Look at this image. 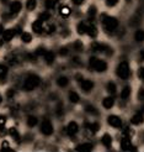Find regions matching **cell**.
<instances>
[{
    "mask_svg": "<svg viewBox=\"0 0 144 152\" xmlns=\"http://www.w3.org/2000/svg\"><path fill=\"white\" fill-rule=\"evenodd\" d=\"M77 28H78V34L85 35L86 31H88V24H86V22H84V21H81V22H79V25H78Z\"/></svg>",
    "mask_w": 144,
    "mask_h": 152,
    "instance_id": "cell-28",
    "label": "cell"
},
{
    "mask_svg": "<svg viewBox=\"0 0 144 152\" xmlns=\"http://www.w3.org/2000/svg\"><path fill=\"white\" fill-rule=\"evenodd\" d=\"M68 99H69V102L72 104H78L80 102V95L74 92V90H72V92H69V95H68Z\"/></svg>",
    "mask_w": 144,
    "mask_h": 152,
    "instance_id": "cell-22",
    "label": "cell"
},
{
    "mask_svg": "<svg viewBox=\"0 0 144 152\" xmlns=\"http://www.w3.org/2000/svg\"><path fill=\"white\" fill-rule=\"evenodd\" d=\"M40 131L44 136H51L54 132V126H53L52 121L49 119H43L40 125Z\"/></svg>",
    "mask_w": 144,
    "mask_h": 152,
    "instance_id": "cell-5",
    "label": "cell"
},
{
    "mask_svg": "<svg viewBox=\"0 0 144 152\" xmlns=\"http://www.w3.org/2000/svg\"><path fill=\"white\" fill-rule=\"evenodd\" d=\"M68 84H69V79L65 75H62V77H59L57 79V86L60 87V88H65Z\"/></svg>",
    "mask_w": 144,
    "mask_h": 152,
    "instance_id": "cell-25",
    "label": "cell"
},
{
    "mask_svg": "<svg viewBox=\"0 0 144 152\" xmlns=\"http://www.w3.org/2000/svg\"><path fill=\"white\" fill-rule=\"evenodd\" d=\"M21 41L24 42V43H30V42L32 41L31 34H28V32H22V34H21Z\"/></svg>",
    "mask_w": 144,
    "mask_h": 152,
    "instance_id": "cell-31",
    "label": "cell"
},
{
    "mask_svg": "<svg viewBox=\"0 0 144 152\" xmlns=\"http://www.w3.org/2000/svg\"><path fill=\"white\" fill-rule=\"evenodd\" d=\"M138 75H139V78L142 80H144V67H140L138 69Z\"/></svg>",
    "mask_w": 144,
    "mask_h": 152,
    "instance_id": "cell-45",
    "label": "cell"
},
{
    "mask_svg": "<svg viewBox=\"0 0 144 152\" xmlns=\"http://www.w3.org/2000/svg\"><path fill=\"white\" fill-rule=\"evenodd\" d=\"M9 74V68L6 64H0V80H5Z\"/></svg>",
    "mask_w": 144,
    "mask_h": 152,
    "instance_id": "cell-24",
    "label": "cell"
},
{
    "mask_svg": "<svg viewBox=\"0 0 144 152\" xmlns=\"http://www.w3.org/2000/svg\"><path fill=\"white\" fill-rule=\"evenodd\" d=\"M101 18H102V26L105 31L109 34L115 32L118 27V20L116 18L109 16V15H102Z\"/></svg>",
    "mask_w": 144,
    "mask_h": 152,
    "instance_id": "cell-2",
    "label": "cell"
},
{
    "mask_svg": "<svg viewBox=\"0 0 144 152\" xmlns=\"http://www.w3.org/2000/svg\"><path fill=\"white\" fill-rule=\"evenodd\" d=\"M119 147L122 151H131L133 150V145H132V141L131 137H127V136H123L119 141Z\"/></svg>",
    "mask_w": 144,
    "mask_h": 152,
    "instance_id": "cell-9",
    "label": "cell"
},
{
    "mask_svg": "<svg viewBox=\"0 0 144 152\" xmlns=\"http://www.w3.org/2000/svg\"><path fill=\"white\" fill-rule=\"evenodd\" d=\"M117 1L118 0H106V3H107L109 6H115L117 4Z\"/></svg>",
    "mask_w": 144,
    "mask_h": 152,
    "instance_id": "cell-47",
    "label": "cell"
},
{
    "mask_svg": "<svg viewBox=\"0 0 144 152\" xmlns=\"http://www.w3.org/2000/svg\"><path fill=\"white\" fill-rule=\"evenodd\" d=\"M36 6H37V0H27L26 7H27V10H28V11L35 10V9H36Z\"/></svg>",
    "mask_w": 144,
    "mask_h": 152,
    "instance_id": "cell-32",
    "label": "cell"
},
{
    "mask_svg": "<svg viewBox=\"0 0 144 152\" xmlns=\"http://www.w3.org/2000/svg\"><path fill=\"white\" fill-rule=\"evenodd\" d=\"M15 95V90L14 89H7V92H6V96L9 98V99H11V98Z\"/></svg>",
    "mask_w": 144,
    "mask_h": 152,
    "instance_id": "cell-43",
    "label": "cell"
},
{
    "mask_svg": "<svg viewBox=\"0 0 144 152\" xmlns=\"http://www.w3.org/2000/svg\"><path fill=\"white\" fill-rule=\"evenodd\" d=\"M9 135H10V137L15 141V142H20V140H21V135H20V132H19V130L16 127H11V129H9Z\"/></svg>",
    "mask_w": 144,
    "mask_h": 152,
    "instance_id": "cell-19",
    "label": "cell"
},
{
    "mask_svg": "<svg viewBox=\"0 0 144 152\" xmlns=\"http://www.w3.org/2000/svg\"><path fill=\"white\" fill-rule=\"evenodd\" d=\"M43 58L47 64H52L56 59V55H54V52H52V51H46V53L43 55Z\"/></svg>",
    "mask_w": 144,
    "mask_h": 152,
    "instance_id": "cell-20",
    "label": "cell"
},
{
    "mask_svg": "<svg viewBox=\"0 0 144 152\" xmlns=\"http://www.w3.org/2000/svg\"><path fill=\"white\" fill-rule=\"evenodd\" d=\"M21 9H22V5H21L20 1H12V3L10 4V14H11V15L19 14V12L21 11Z\"/></svg>",
    "mask_w": 144,
    "mask_h": 152,
    "instance_id": "cell-17",
    "label": "cell"
},
{
    "mask_svg": "<svg viewBox=\"0 0 144 152\" xmlns=\"http://www.w3.org/2000/svg\"><path fill=\"white\" fill-rule=\"evenodd\" d=\"M6 123H7L6 116H5V115H0V130H3V129H5Z\"/></svg>",
    "mask_w": 144,
    "mask_h": 152,
    "instance_id": "cell-36",
    "label": "cell"
},
{
    "mask_svg": "<svg viewBox=\"0 0 144 152\" xmlns=\"http://www.w3.org/2000/svg\"><path fill=\"white\" fill-rule=\"evenodd\" d=\"M131 93H132V88L130 86H126L122 88V90H121V99L123 100H127L128 98L131 96Z\"/></svg>",
    "mask_w": 144,
    "mask_h": 152,
    "instance_id": "cell-21",
    "label": "cell"
},
{
    "mask_svg": "<svg viewBox=\"0 0 144 152\" xmlns=\"http://www.w3.org/2000/svg\"><path fill=\"white\" fill-rule=\"evenodd\" d=\"M100 124L97 123V121H94V123H89V124H86V129L90 131V132H94V134H96L98 130H100Z\"/></svg>",
    "mask_w": 144,
    "mask_h": 152,
    "instance_id": "cell-23",
    "label": "cell"
},
{
    "mask_svg": "<svg viewBox=\"0 0 144 152\" xmlns=\"http://www.w3.org/2000/svg\"><path fill=\"white\" fill-rule=\"evenodd\" d=\"M75 150L79 151V152H90V151L94 150V145L91 142H82L79 146H77Z\"/></svg>",
    "mask_w": 144,
    "mask_h": 152,
    "instance_id": "cell-14",
    "label": "cell"
},
{
    "mask_svg": "<svg viewBox=\"0 0 144 152\" xmlns=\"http://www.w3.org/2000/svg\"><path fill=\"white\" fill-rule=\"evenodd\" d=\"M74 48H75V51H81V50H82V43H81V41H75V42H74Z\"/></svg>",
    "mask_w": 144,
    "mask_h": 152,
    "instance_id": "cell-40",
    "label": "cell"
},
{
    "mask_svg": "<svg viewBox=\"0 0 144 152\" xmlns=\"http://www.w3.org/2000/svg\"><path fill=\"white\" fill-rule=\"evenodd\" d=\"M143 123H144V114L143 113L138 111V113H135V114H133V115H132V118H131V124L132 125L139 126Z\"/></svg>",
    "mask_w": 144,
    "mask_h": 152,
    "instance_id": "cell-11",
    "label": "cell"
},
{
    "mask_svg": "<svg viewBox=\"0 0 144 152\" xmlns=\"http://www.w3.org/2000/svg\"><path fill=\"white\" fill-rule=\"evenodd\" d=\"M68 52H69V51H68L67 47H62V48L59 50V55H60V56H67Z\"/></svg>",
    "mask_w": 144,
    "mask_h": 152,
    "instance_id": "cell-44",
    "label": "cell"
},
{
    "mask_svg": "<svg viewBox=\"0 0 144 152\" xmlns=\"http://www.w3.org/2000/svg\"><path fill=\"white\" fill-rule=\"evenodd\" d=\"M128 1H130V0H128Z\"/></svg>",
    "mask_w": 144,
    "mask_h": 152,
    "instance_id": "cell-54",
    "label": "cell"
},
{
    "mask_svg": "<svg viewBox=\"0 0 144 152\" xmlns=\"http://www.w3.org/2000/svg\"><path fill=\"white\" fill-rule=\"evenodd\" d=\"M41 84V78L40 75H37L35 73H30L24 80V84H22V89L26 90V92H32L37 87Z\"/></svg>",
    "mask_w": 144,
    "mask_h": 152,
    "instance_id": "cell-1",
    "label": "cell"
},
{
    "mask_svg": "<svg viewBox=\"0 0 144 152\" xmlns=\"http://www.w3.org/2000/svg\"><path fill=\"white\" fill-rule=\"evenodd\" d=\"M1 3H3V4H6V3H7V0H1Z\"/></svg>",
    "mask_w": 144,
    "mask_h": 152,
    "instance_id": "cell-52",
    "label": "cell"
},
{
    "mask_svg": "<svg viewBox=\"0 0 144 152\" xmlns=\"http://www.w3.org/2000/svg\"><path fill=\"white\" fill-rule=\"evenodd\" d=\"M139 57H140L142 61H144V48L140 50V52H139Z\"/></svg>",
    "mask_w": 144,
    "mask_h": 152,
    "instance_id": "cell-49",
    "label": "cell"
},
{
    "mask_svg": "<svg viewBox=\"0 0 144 152\" xmlns=\"http://www.w3.org/2000/svg\"><path fill=\"white\" fill-rule=\"evenodd\" d=\"M5 31V30H4V26L1 25V24H0V35H3V32Z\"/></svg>",
    "mask_w": 144,
    "mask_h": 152,
    "instance_id": "cell-50",
    "label": "cell"
},
{
    "mask_svg": "<svg viewBox=\"0 0 144 152\" xmlns=\"http://www.w3.org/2000/svg\"><path fill=\"white\" fill-rule=\"evenodd\" d=\"M1 148H10V143H9V141L7 140H4L3 141V143H1Z\"/></svg>",
    "mask_w": 144,
    "mask_h": 152,
    "instance_id": "cell-46",
    "label": "cell"
},
{
    "mask_svg": "<svg viewBox=\"0 0 144 152\" xmlns=\"http://www.w3.org/2000/svg\"><path fill=\"white\" fill-rule=\"evenodd\" d=\"M79 132V125L77 121H69L67 125V134L68 136H70V137H73V136H75Z\"/></svg>",
    "mask_w": 144,
    "mask_h": 152,
    "instance_id": "cell-8",
    "label": "cell"
},
{
    "mask_svg": "<svg viewBox=\"0 0 144 152\" xmlns=\"http://www.w3.org/2000/svg\"><path fill=\"white\" fill-rule=\"evenodd\" d=\"M86 34L90 36V37H93V39H95V37L97 36V28L95 27V25H88V31Z\"/></svg>",
    "mask_w": 144,
    "mask_h": 152,
    "instance_id": "cell-27",
    "label": "cell"
},
{
    "mask_svg": "<svg viewBox=\"0 0 144 152\" xmlns=\"http://www.w3.org/2000/svg\"><path fill=\"white\" fill-rule=\"evenodd\" d=\"M49 18H51V15L48 12H41L40 16H38V19L41 21H47V20H49Z\"/></svg>",
    "mask_w": 144,
    "mask_h": 152,
    "instance_id": "cell-38",
    "label": "cell"
},
{
    "mask_svg": "<svg viewBox=\"0 0 144 152\" xmlns=\"http://www.w3.org/2000/svg\"><path fill=\"white\" fill-rule=\"evenodd\" d=\"M102 106L105 109H112L113 106H115V99H113V96L110 95V96H105L102 102H101Z\"/></svg>",
    "mask_w": 144,
    "mask_h": 152,
    "instance_id": "cell-13",
    "label": "cell"
},
{
    "mask_svg": "<svg viewBox=\"0 0 144 152\" xmlns=\"http://www.w3.org/2000/svg\"><path fill=\"white\" fill-rule=\"evenodd\" d=\"M73 3L75 5H81L82 3H84V0H73Z\"/></svg>",
    "mask_w": 144,
    "mask_h": 152,
    "instance_id": "cell-48",
    "label": "cell"
},
{
    "mask_svg": "<svg viewBox=\"0 0 144 152\" xmlns=\"http://www.w3.org/2000/svg\"><path fill=\"white\" fill-rule=\"evenodd\" d=\"M56 113L58 116H62V114L64 113V109H63V104L62 103H58L57 106H56Z\"/></svg>",
    "mask_w": 144,
    "mask_h": 152,
    "instance_id": "cell-35",
    "label": "cell"
},
{
    "mask_svg": "<svg viewBox=\"0 0 144 152\" xmlns=\"http://www.w3.org/2000/svg\"><path fill=\"white\" fill-rule=\"evenodd\" d=\"M107 123L113 129H119V127H122V125H123L122 119H121L119 116H117V115H115V114H112V115H110L107 118Z\"/></svg>",
    "mask_w": 144,
    "mask_h": 152,
    "instance_id": "cell-7",
    "label": "cell"
},
{
    "mask_svg": "<svg viewBox=\"0 0 144 152\" xmlns=\"http://www.w3.org/2000/svg\"><path fill=\"white\" fill-rule=\"evenodd\" d=\"M89 66H90V68L91 69H94V71H96V72H98V73H102V72H105V71H107V63L105 62V61H102V59H98V58H96V57H90V59H89Z\"/></svg>",
    "mask_w": 144,
    "mask_h": 152,
    "instance_id": "cell-3",
    "label": "cell"
},
{
    "mask_svg": "<svg viewBox=\"0 0 144 152\" xmlns=\"http://www.w3.org/2000/svg\"><path fill=\"white\" fill-rule=\"evenodd\" d=\"M116 74L117 77L121 78V79H128L131 75V68H130V64H128L127 62H121L118 66H117V69H116Z\"/></svg>",
    "mask_w": 144,
    "mask_h": 152,
    "instance_id": "cell-4",
    "label": "cell"
},
{
    "mask_svg": "<svg viewBox=\"0 0 144 152\" xmlns=\"http://www.w3.org/2000/svg\"><path fill=\"white\" fill-rule=\"evenodd\" d=\"M1 103H3V95L0 94V104H1Z\"/></svg>",
    "mask_w": 144,
    "mask_h": 152,
    "instance_id": "cell-51",
    "label": "cell"
},
{
    "mask_svg": "<svg viewBox=\"0 0 144 152\" xmlns=\"http://www.w3.org/2000/svg\"><path fill=\"white\" fill-rule=\"evenodd\" d=\"M91 50L94 52H102V53H107V55H111L112 53V50H111L110 46L100 43V42H93L91 43Z\"/></svg>",
    "mask_w": 144,
    "mask_h": 152,
    "instance_id": "cell-6",
    "label": "cell"
},
{
    "mask_svg": "<svg viewBox=\"0 0 144 152\" xmlns=\"http://www.w3.org/2000/svg\"><path fill=\"white\" fill-rule=\"evenodd\" d=\"M138 99L140 100V102H144V88H140L139 90H138Z\"/></svg>",
    "mask_w": 144,
    "mask_h": 152,
    "instance_id": "cell-41",
    "label": "cell"
},
{
    "mask_svg": "<svg viewBox=\"0 0 144 152\" xmlns=\"http://www.w3.org/2000/svg\"><path fill=\"white\" fill-rule=\"evenodd\" d=\"M88 15H89V18H90V20H94V18H95V15H96V7L95 6H90L89 7V11H88Z\"/></svg>",
    "mask_w": 144,
    "mask_h": 152,
    "instance_id": "cell-34",
    "label": "cell"
},
{
    "mask_svg": "<svg viewBox=\"0 0 144 152\" xmlns=\"http://www.w3.org/2000/svg\"><path fill=\"white\" fill-rule=\"evenodd\" d=\"M134 40L137 42H144V30H137V31H135Z\"/></svg>",
    "mask_w": 144,
    "mask_h": 152,
    "instance_id": "cell-30",
    "label": "cell"
},
{
    "mask_svg": "<svg viewBox=\"0 0 144 152\" xmlns=\"http://www.w3.org/2000/svg\"><path fill=\"white\" fill-rule=\"evenodd\" d=\"M32 30H33V32H36V34H42V32L44 31L43 21H41L40 19H38V20H36L33 24H32Z\"/></svg>",
    "mask_w": 144,
    "mask_h": 152,
    "instance_id": "cell-16",
    "label": "cell"
},
{
    "mask_svg": "<svg viewBox=\"0 0 144 152\" xmlns=\"http://www.w3.org/2000/svg\"><path fill=\"white\" fill-rule=\"evenodd\" d=\"M106 89H107V93L110 95H115L116 92H117V86L113 82H109L107 86H106Z\"/></svg>",
    "mask_w": 144,
    "mask_h": 152,
    "instance_id": "cell-26",
    "label": "cell"
},
{
    "mask_svg": "<svg viewBox=\"0 0 144 152\" xmlns=\"http://www.w3.org/2000/svg\"><path fill=\"white\" fill-rule=\"evenodd\" d=\"M80 86H81L82 92H85V93H90V92H91V90L94 89L95 83H94L91 79H82V80L80 82Z\"/></svg>",
    "mask_w": 144,
    "mask_h": 152,
    "instance_id": "cell-10",
    "label": "cell"
},
{
    "mask_svg": "<svg viewBox=\"0 0 144 152\" xmlns=\"http://www.w3.org/2000/svg\"><path fill=\"white\" fill-rule=\"evenodd\" d=\"M60 14H62L63 15V16H68V15H69L70 14V9H69V7H68V6H62V7H60Z\"/></svg>",
    "mask_w": 144,
    "mask_h": 152,
    "instance_id": "cell-37",
    "label": "cell"
},
{
    "mask_svg": "<svg viewBox=\"0 0 144 152\" xmlns=\"http://www.w3.org/2000/svg\"><path fill=\"white\" fill-rule=\"evenodd\" d=\"M44 53H46V50H44L43 47H38V48H37V51H36V55L37 56H43Z\"/></svg>",
    "mask_w": 144,
    "mask_h": 152,
    "instance_id": "cell-42",
    "label": "cell"
},
{
    "mask_svg": "<svg viewBox=\"0 0 144 152\" xmlns=\"http://www.w3.org/2000/svg\"><path fill=\"white\" fill-rule=\"evenodd\" d=\"M112 142H113V140H112V136H111L110 134L105 132V134L101 136V145H102L103 147L110 148V147L112 146Z\"/></svg>",
    "mask_w": 144,
    "mask_h": 152,
    "instance_id": "cell-12",
    "label": "cell"
},
{
    "mask_svg": "<svg viewBox=\"0 0 144 152\" xmlns=\"http://www.w3.org/2000/svg\"><path fill=\"white\" fill-rule=\"evenodd\" d=\"M85 111H86L88 114H90V115H98L97 108H95V106L91 105V104H88V105L85 106Z\"/></svg>",
    "mask_w": 144,
    "mask_h": 152,
    "instance_id": "cell-29",
    "label": "cell"
},
{
    "mask_svg": "<svg viewBox=\"0 0 144 152\" xmlns=\"http://www.w3.org/2000/svg\"><path fill=\"white\" fill-rule=\"evenodd\" d=\"M15 35H16V31H15V28H10V30H5V31L3 32V41L5 42H9L11 41Z\"/></svg>",
    "mask_w": 144,
    "mask_h": 152,
    "instance_id": "cell-15",
    "label": "cell"
},
{
    "mask_svg": "<svg viewBox=\"0 0 144 152\" xmlns=\"http://www.w3.org/2000/svg\"><path fill=\"white\" fill-rule=\"evenodd\" d=\"M44 31H46L47 34H53L56 31V26L54 25H48L46 28H44Z\"/></svg>",
    "mask_w": 144,
    "mask_h": 152,
    "instance_id": "cell-39",
    "label": "cell"
},
{
    "mask_svg": "<svg viewBox=\"0 0 144 152\" xmlns=\"http://www.w3.org/2000/svg\"><path fill=\"white\" fill-rule=\"evenodd\" d=\"M3 46V40H0V47Z\"/></svg>",
    "mask_w": 144,
    "mask_h": 152,
    "instance_id": "cell-53",
    "label": "cell"
},
{
    "mask_svg": "<svg viewBox=\"0 0 144 152\" xmlns=\"http://www.w3.org/2000/svg\"><path fill=\"white\" fill-rule=\"evenodd\" d=\"M56 4H57L56 0H46V1H44V6H46V9H48V10L54 9Z\"/></svg>",
    "mask_w": 144,
    "mask_h": 152,
    "instance_id": "cell-33",
    "label": "cell"
},
{
    "mask_svg": "<svg viewBox=\"0 0 144 152\" xmlns=\"http://www.w3.org/2000/svg\"><path fill=\"white\" fill-rule=\"evenodd\" d=\"M37 124H38V118H37L36 115H28L26 118V125L28 127H31V129L32 127H36Z\"/></svg>",
    "mask_w": 144,
    "mask_h": 152,
    "instance_id": "cell-18",
    "label": "cell"
}]
</instances>
